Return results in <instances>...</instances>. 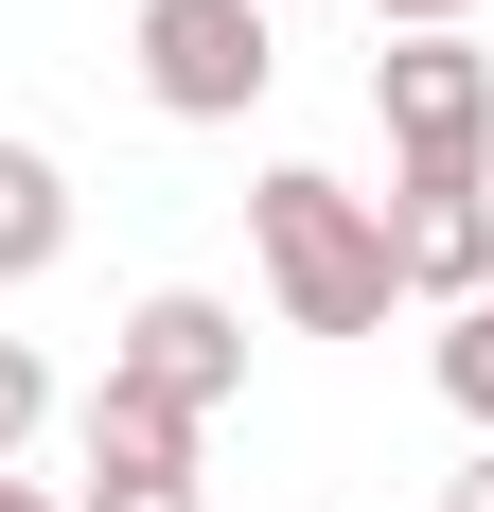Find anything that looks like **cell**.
Instances as JSON below:
<instances>
[{
    "mask_svg": "<svg viewBox=\"0 0 494 512\" xmlns=\"http://www.w3.org/2000/svg\"><path fill=\"white\" fill-rule=\"evenodd\" d=\"M247 248H265V301L300 318V336H389V212L353 195V177H318V159H265L247 177Z\"/></svg>",
    "mask_w": 494,
    "mask_h": 512,
    "instance_id": "cell-1",
    "label": "cell"
},
{
    "mask_svg": "<svg viewBox=\"0 0 494 512\" xmlns=\"http://www.w3.org/2000/svg\"><path fill=\"white\" fill-rule=\"evenodd\" d=\"M142 106L159 124H247V106L283 89V18L265 0H142Z\"/></svg>",
    "mask_w": 494,
    "mask_h": 512,
    "instance_id": "cell-2",
    "label": "cell"
},
{
    "mask_svg": "<svg viewBox=\"0 0 494 512\" xmlns=\"http://www.w3.org/2000/svg\"><path fill=\"white\" fill-rule=\"evenodd\" d=\"M371 124H389V177H494V53L477 36H389L371 53Z\"/></svg>",
    "mask_w": 494,
    "mask_h": 512,
    "instance_id": "cell-3",
    "label": "cell"
},
{
    "mask_svg": "<svg viewBox=\"0 0 494 512\" xmlns=\"http://www.w3.org/2000/svg\"><path fill=\"white\" fill-rule=\"evenodd\" d=\"M106 389H142V407L212 424L247 389V318L212 301V283H159V301H124V336H106Z\"/></svg>",
    "mask_w": 494,
    "mask_h": 512,
    "instance_id": "cell-4",
    "label": "cell"
},
{
    "mask_svg": "<svg viewBox=\"0 0 494 512\" xmlns=\"http://www.w3.org/2000/svg\"><path fill=\"white\" fill-rule=\"evenodd\" d=\"M371 212H389V283H406V301H494V177H389V195H371Z\"/></svg>",
    "mask_w": 494,
    "mask_h": 512,
    "instance_id": "cell-5",
    "label": "cell"
},
{
    "mask_svg": "<svg viewBox=\"0 0 494 512\" xmlns=\"http://www.w3.org/2000/svg\"><path fill=\"white\" fill-rule=\"evenodd\" d=\"M53 248H71V159L0 142V283H53Z\"/></svg>",
    "mask_w": 494,
    "mask_h": 512,
    "instance_id": "cell-6",
    "label": "cell"
},
{
    "mask_svg": "<svg viewBox=\"0 0 494 512\" xmlns=\"http://www.w3.org/2000/svg\"><path fill=\"white\" fill-rule=\"evenodd\" d=\"M442 407H459V424H494V301H459V318H442Z\"/></svg>",
    "mask_w": 494,
    "mask_h": 512,
    "instance_id": "cell-7",
    "label": "cell"
},
{
    "mask_svg": "<svg viewBox=\"0 0 494 512\" xmlns=\"http://www.w3.org/2000/svg\"><path fill=\"white\" fill-rule=\"evenodd\" d=\"M36 424H53V371H36V336H0V477H18Z\"/></svg>",
    "mask_w": 494,
    "mask_h": 512,
    "instance_id": "cell-8",
    "label": "cell"
},
{
    "mask_svg": "<svg viewBox=\"0 0 494 512\" xmlns=\"http://www.w3.org/2000/svg\"><path fill=\"white\" fill-rule=\"evenodd\" d=\"M71 512H212V495H195V460H159V477H89Z\"/></svg>",
    "mask_w": 494,
    "mask_h": 512,
    "instance_id": "cell-9",
    "label": "cell"
},
{
    "mask_svg": "<svg viewBox=\"0 0 494 512\" xmlns=\"http://www.w3.org/2000/svg\"><path fill=\"white\" fill-rule=\"evenodd\" d=\"M371 18H389V36H459L477 0H371Z\"/></svg>",
    "mask_w": 494,
    "mask_h": 512,
    "instance_id": "cell-10",
    "label": "cell"
},
{
    "mask_svg": "<svg viewBox=\"0 0 494 512\" xmlns=\"http://www.w3.org/2000/svg\"><path fill=\"white\" fill-rule=\"evenodd\" d=\"M442 512H494V442H477V460H459V477H442Z\"/></svg>",
    "mask_w": 494,
    "mask_h": 512,
    "instance_id": "cell-11",
    "label": "cell"
},
{
    "mask_svg": "<svg viewBox=\"0 0 494 512\" xmlns=\"http://www.w3.org/2000/svg\"><path fill=\"white\" fill-rule=\"evenodd\" d=\"M0 512H71V495H36V477H0Z\"/></svg>",
    "mask_w": 494,
    "mask_h": 512,
    "instance_id": "cell-12",
    "label": "cell"
},
{
    "mask_svg": "<svg viewBox=\"0 0 494 512\" xmlns=\"http://www.w3.org/2000/svg\"><path fill=\"white\" fill-rule=\"evenodd\" d=\"M265 18H283V0H265Z\"/></svg>",
    "mask_w": 494,
    "mask_h": 512,
    "instance_id": "cell-13",
    "label": "cell"
}]
</instances>
